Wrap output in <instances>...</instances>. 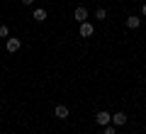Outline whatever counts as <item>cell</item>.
Here are the masks:
<instances>
[{
  "label": "cell",
  "mask_w": 146,
  "mask_h": 134,
  "mask_svg": "<svg viewBox=\"0 0 146 134\" xmlns=\"http://www.w3.org/2000/svg\"><path fill=\"white\" fill-rule=\"evenodd\" d=\"M20 47H22V39H17V37H7V39H5L7 54H17V51H20Z\"/></svg>",
  "instance_id": "obj_1"
},
{
  "label": "cell",
  "mask_w": 146,
  "mask_h": 134,
  "mask_svg": "<svg viewBox=\"0 0 146 134\" xmlns=\"http://www.w3.org/2000/svg\"><path fill=\"white\" fill-rule=\"evenodd\" d=\"M95 122H98L100 127H107V124H112V115H110L107 110H100V112L95 115Z\"/></svg>",
  "instance_id": "obj_2"
},
{
  "label": "cell",
  "mask_w": 146,
  "mask_h": 134,
  "mask_svg": "<svg viewBox=\"0 0 146 134\" xmlns=\"http://www.w3.org/2000/svg\"><path fill=\"white\" fill-rule=\"evenodd\" d=\"M73 20L78 22V25H80V22H88V10H85L83 5H78L76 10H73Z\"/></svg>",
  "instance_id": "obj_3"
},
{
  "label": "cell",
  "mask_w": 146,
  "mask_h": 134,
  "mask_svg": "<svg viewBox=\"0 0 146 134\" xmlns=\"http://www.w3.org/2000/svg\"><path fill=\"white\" fill-rule=\"evenodd\" d=\"M78 32H80V37H83V39H88V37H93V34H95V27L90 25V22H80Z\"/></svg>",
  "instance_id": "obj_4"
},
{
  "label": "cell",
  "mask_w": 146,
  "mask_h": 134,
  "mask_svg": "<svg viewBox=\"0 0 146 134\" xmlns=\"http://www.w3.org/2000/svg\"><path fill=\"white\" fill-rule=\"evenodd\" d=\"M112 124H115L117 129L124 127V124H127V115L124 112H115V115H112Z\"/></svg>",
  "instance_id": "obj_5"
},
{
  "label": "cell",
  "mask_w": 146,
  "mask_h": 134,
  "mask_svg": "<svg viewBox=\"0 0 146 134\" xmlns=\"http://www.w3.org/2000/svg\"><path fill=\"white\" fill-rule=\"evenodd\" d=\"M127 27H129V29H139L141 27V17L139 15H129L127 17Z\"/></svg>",
  "instance_id": "obj_6"
},
{
  "label": "cell",
  "mask_w": 146,
  "mask_h": 134,
  "mask_svg": "<svg viewBox=\"0 0 146 134\" xmlns=\"http://www.w3.org/2000/svg\"><path fill=\"white\" fill-rule=\"evenodd\" d=\"M54 115H56L58 119H68V115H71V110H68L66 105H56V110H54Z\"/></svg>",
  "instance_id": "obj_7"
},
{
  "label": "cell",
  "mask_w": 146,
  "mask_h": 134,
  "mask_svg": "<svg viewBox=\"0 0 146 134\" xmlns=\"http://www.w3.org/2000/svg\"><path fill=\"white\" fill-rule=\"evenodd\" d=\"M32 17H34L36 22H44V20H46V10H44V7H36V10L32 12Z\"/></svg>",
  "instance_id": "obj_8"
},
{
  "label": "cell",
  "mask_w": 146,
  "mask_h": 134,
  "mask_svg": "<svg viewBox=\"0 0 146 134\" xmlns=\"http://www.w3.org/2000/svg\"><path fill=\"white\" fill-rule=\"evenodd\" d=\"M10 37V27L7 25H0V39H7Z\"/></svg>",
  "instance_id": "obj_9"
},
{
  "label": "cell",
  "mask_w": 146,
  "mask_h": 134,
  "mask_svg": "<svg viewBox=\"0 0 146 134\" xmlns=\"http://www.w3.org/2000/svg\"><path fill=\"white\" fill-rule=\"evenodd\" d=\"M105 17H107V10L105 7H98L95 10V20H105Z\"/></svg>",
  "instance_id": "obj_10"
},
{
  "label": "cell",
  "mask_w": 146,
  "mask_h": 134,
  "mask_svg": "<svg viewBox=\"0 0 146 134\" xmlns=\"http://www.w3.org/2000/svg\"><path fill=\"white\" fill-rule=\"evenodd\" d=\"M105 134H117V127L115 124H107V127H105Z\"/></svg>",
  "instance_id": "obj_11"
},
{
  "label": "cell",
  "mask_w": 146,
  "mask_h": 134,
  "mask_svg": "<svg viewBox=\"0 0 146 134\" xmlns=\"http://www.w3.org/2000/svg\"><path fill=\"white\" fill-rule=\"evenodd\" d=\"M22 5H25V7H29V5H34V0H22Z\"/></svg>",
  "instance_id": "obj_12"
},
{
  "label": "cell",
  "mask_w": 146,
  "mask_h": 134,
  "mask_svg": "<svg viewBox=\"0 0 146 134\" xmlns=\"http://www.w3.org/2000/svg\"><path fill=\"white\" fill-rule=\"evenodd\" d=\"M141 15L146 17V3H144V5H141Z\"/></svg>",
  "instance_id": "obj_13"
},
{
  "label": "cell",
  "mask_w": 146,
  "mask_h": 134,
  "mask_svg": "<svg viewBox=\"0 0 146 134\" xmlns=\"http://www.w3.org/2000/svg\"><path fill=\"white\" fill-rule=\"evenodd\" d=\"M0 122H3V119H0Z\"/></svg>",
  "instance_id": "obj_14"
}]
</instances>
